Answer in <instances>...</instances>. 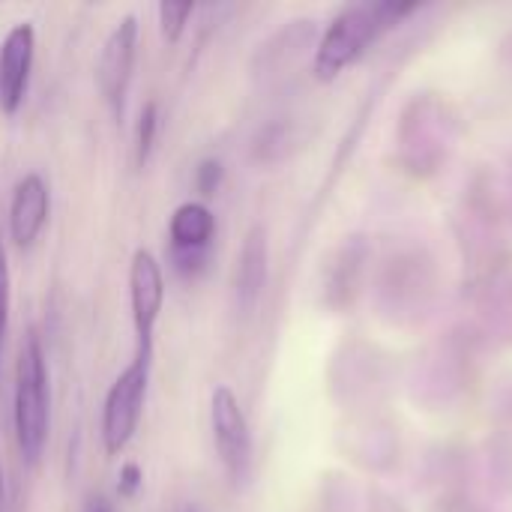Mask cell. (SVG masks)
Instances as JSON below:
<instances>
[{"mask_svg": "<svg viewBox=\"0 0 512 512\" xmlns=\"http://www.w3.org/2000/svg\"><path fill=\"white\" fill-rule=\"evenodd\" d=\"M141 486H144L141 468H138L135 462H126V465L120 468V474H117V495H120L123 501H129V498H135V495L141 492Z\"/></svg>", "mask_w": 512, "mask_h": 512, "instance_id": "obj_14", "label": "cell"}, {"mask_svg": "<svg viewBox=\"0 0 512 512\" xmlns=\"http://www.w3.org/2000/svg\"><path fill=\"white\" fill-rule=\"evenodd\" d=\"M408 12L411 6L402 3H354L342 9L318 45L315 75L321 81H333L345 66H351L381 33H387Z\"/></svg>", "mask_w": 512, "mask_h": 512, "instance_id": "obj_2", "label": "cell"}, {"mask_svg": "<svg viewBox=\"0 0 512 512\" xmlns=\"http://www.w3.org/2000/svg\"><path fill=\"white\" fill-rule=\"evenodd\" d=\"M6 330H9V264H6V252L0 246V354H3Z\"/></svg>", "mask_w": 512, "mask_h": 512, "instance_id": "obj_15", "label": "cell"}, {"mask_svg": "<svg viewBox=\"0 0 512 512\" xmlns=\"http://www.w3.org/2000/svg\"><path fill=\"white\" fill-rule=\"evenodd\" d=\"M162 303H165L162 267L150 249H135L132 264H129V306H132V324L138 336L135 354L150 357V360H153V333H156Z\"/></svg>", "mask_w": 512, "mask_h": 512, "instance_id": "obj_6", "label": "cell"}, {"mask_svg": "<svg viewBox=\"0 0 512 512\" xmlns=\"http://www.w3.org/2000/svg\"><path fill=\"white\" fill-rule=\"evenodd\" d=\"M237 264H240L237 267V300L243 309H252L258 303L264 279H267V234H264V228L249 231Z\"/></svg>", "mask_w": 512, "mask_h": 512, "instance_id": "obj_10", "label": "cell"}, {"mask_svg": "<svg viewBox=\"0 0 512 512\" xmlns=\"http://www.w3.org/2000/svg\"><path fill=\"white\" fill-rule=\"evenodd\" d=\"M135 57H138V18L123 15L108 33V39L102 42L99 63H96L99 93L117 120H123L126 114V96H129L132 72H135Z\"/></svg>", "mask_w": 512, "mask_h": 512, "instance_id": "obj_5", "label": "cell"}, {"mask_svg": "<svg viewBox=\"0 0 512 512\" xmlns=\"http://www.w3.org/2000/svg\"><path fill=\"white\" fill-rule=\"evenodd\" d=\"M0 512H3V477H0Z\"/></svg>", "mask_w": 512, "mask_h": 512, "instance_id": "obj_17", "label": "cell"}, {"mask_svg": "<svg viewBox=\"0 0 512 512\" xmlns=\"http://www.w3.org/2000/svg\"><path fill=\"white\" fill-rule=\"evenodd\" d=\"M156 129H159V108L156 102H147L138 114V126H135V165L144 168L153 144H156Z\"/></svg>", "mask_w": 512, "mask_h": 512, "instance_id": "obj_11", "label": "cell"}, {"mask_svg": "<svg viewBox=\"0 0 512 512\" xmlns=\"http://www.w3.org/2000/svg\"><path fill=\"white\" fill-rule=\"evenodd\" d=\"M150 387V357L135 360L114 378L102 402V447L108 456H120L138 432L144 399Z\"/></svg>", "mask_w": 512, "mask_h": 512, "instance_id": "obj_3", "label": "cell"}, {"mask_svg": "<svg viewBox=\"0 0 512 512\" xmlns=\"http://www.w3.org/2000/svg\"><path fill=\"white\" fill-rule=\"evenodd\" d=\"M216 234V216L201 201H186L171 213L168 240L171 264L180 276H198L207 264V249Z\"/></svg>", "mask_w": 512, "mask_h": 512, "instance_id": "obj_7", "label": "cell"}, {"mask_svg": "<svg viewBox=\"0 0 512 512\" xmlns=\"http://www.w3.org/2000/svg\"><path fill=\"white\" fill-rule=\"evenodd\" d=\"M210 423H213V444L219 462L234 486H243L252 471V432L240 399L231 387H216L210 399Z\"/></svg>", "mask_w": 512, "mask_h": 512, "instance_id": "obj_4", "label": "cell"}, {"mask_svg": "<svg viewBox=\"0 0 512 512\" xmlns=\"http://www.w3.org/2000/svg\"><path fill=\"white\" fill-rule=\"evenodd\" d=\"M84 512H111V504H108V501H105L102 495H93V498L87 501Z\"/></svg>", "mask_w": 512, "mask_h": 512, "instance_id": "obj_16", "label": "cell"}, {"mask_svg": "<svg viewBox=\"0 0 512 512\" xmlns=\"http://www.w3.org/2000/svg\"><path fill=\"white\" fill-rule=\"evenodd\" d=\"M36 54V30L33 24H15L0 42V111L15 114L24 102L30 69Z\"/></svg>", "mask_w": 512, "mask_h": 512, "instance_id": "obj_8", "label": "cell"}, {"mask_svg": "<svg viewBox=\"0 0 512 512\" xmlns=\"http://www.w3.org/2000/svg\"><path fill=\"white\" fill-rule=\"evenodd\" d=\"M159 30H162V36H165V42H171V45H177L180 42V36L186 33V24H189V18L195 15V3H159Z\"/></svg>", "mask_w": 512, "mask_h": 512, "instance_id": "obj_12", "label": "cell"}, {"mask_svg": "<svg viewBox=\"0 0 512 512\" xmlns=\"http://www.w3.org/2000/svg\"><path fill=\"white\" fill-rule=\"evenodd\" d=\"M186 512H195V510H186Z\"/></svg>", "mask_w": 512, "mask_h": 512, "instance_id": "obj_18", "label": "cell"}, {"mask_svg": "<svg viewBox=\"0 0 512 512\" xmlns=\"http://www.w3.org/2000/svg\"><path fill=\"white\" fill-rule=\"evenodd\" d=\"M222 162L219 159H204V162H198V168H195V189L201 192V195H213L216 189H219V183H222Z\"/></svg>", "mask_w": 512, "mask_h": 512, "instance_id": "obj_13", "label": "cell"}, {"mask_svg": "<svg viewBox=\"0 0 512 512\" xmlns=\"http://www.w3.org/2000/svg\"><path fill=\"white\" fill-rule=\"evenodd\" d=\"M12 426L15 444L27 468H36L51 426V387L42 339L30 330L21 342L15 363V390H12Z\"/></svg>", "mask_w": 512, "mask_h": 512, "instance_id": "obj_1", "label": "cell"}, {"mask_svg": "<svg viewBox=\"0 0 512 512\" xmlns=\"http://www.w3.org/2000/svg\"><path fill=\"white\" fill-rule=\"evenodd\" d=\"M48 210H51L48 183L39 174H24L15 183L12 201H9V237H12V243L21 249L33 246L36 237L42 234L45 222H48Z\"/></svg>", "mask_w": 512, "mask_h": 512, "instance_id": "obj_9", "label": "cell"}]
</instances>
